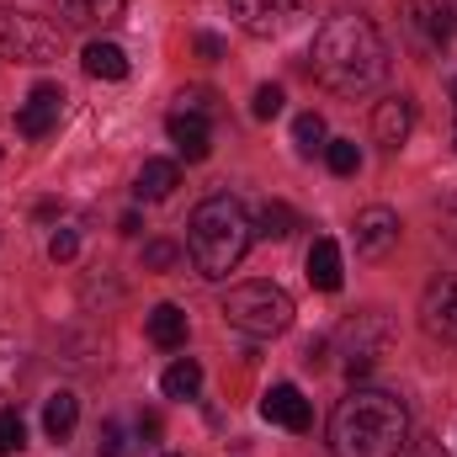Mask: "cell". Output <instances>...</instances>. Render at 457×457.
Masks as SVG:
<instances>
[{
	"label": "cell",
	"mask_w": 457,
	"mask_h": 457,
	"mask_svg": "<svg viewBox=\"0 0 457 457\" xmlns=\"http://www.w3.org/2000/svg\"><path fill=\"white\" fill-rule=\"evenodd\" d=\"M388 43L383 32L356 16V11H341L330 16L320 32H314V80L336 96H367L388 80Z\"/></svg>",
	"instance_id": "obj_1"
},
{
	"label": "cell",
	"mask_w": 457,
	"mask_h": 457,
	"mask_svg": "<svg viewBox=\"0 0 457 457\" xmlns=\"http://www.w3.org/2000/svg\"><path fill=\"white\" fill-rule=\"evenodd\" d=\"M410 447V410L388 388H351L330 415V453L336 457H404Z\"/></svg>",
	"instance_id": "obj_2"
},
{
	"label": "cell",
	"mask_w": 457,
	"mask_h": 457,
	"mask_svg": "<svg viewBox=\"0 0 457 457\" xmlns=\"http://www.w3.org/2000/svg\"><path fill=\"white\" fill-rule=\"evenodd\" d=\"M250 239H255V224H250V213H245L228 192H213V197L192 213V228H187L192 266H197L203 277H213V282L228 277V271L245 261Z\"/></svg>",
	"instance_id": "obj_3"
},
{
	"label": "cell",
	"mask_w": 457,
	"mask_h": 457,
	"mask_svg": "<svg viewBox=\"0 0 457 457\" xmlns=\"http://www.w3.org/2000/svg\"><path fill=\"white\" fill-rule=\"evenodd\" d=\"M224 320L228 330H239L250 341H271L293 325V298L277 282H239L224 298Z\"/></svg>",
	"instance_id": "obj_4"
},
{
	"label": "cell",
	"mask_w": 457,
	"mask_h": 457,
	"mask_svg": "<svg viewBox=\"0 0 457 457\" xmlns=\"http://www.w3.org/2000/svg\"><path fill=\"white\" fill-rule=\"evenodd\" d=\"M59 43H64V32L48 16L0 5V54H11L16 64H54L59 59Z\"/></svg>",
	"instance_id": "obj_5"
},
{
	"label": "cell",
	"mask_w": 457,
	"mask_h": 457,
	"mask_svg": "<svg viewBox=\"0 0 457 457\" xmlns=\"http://www.w3.org/2000/svg\"><path fill=\"white\" fill-rule=\"evenodd\" d=\"M394 345V320L383 309H361V314H345V325L336 330V351L345 356V372L361 378L372 372V361Z\"/></svg>",
	"instance_id": "obj_6"
},
{
	"label": "cell",
	"mask_w": 457,
	"mask_h": 457,
	"mask_svg": "<svg viewBox=\"0 0 457 457\" xmlns=\"http://www.w3.org/2000/svg\"><path fill=\"white\" fill-rule=\"evenodd\" d=\"M303 11H309V0H228V16H234L250 37H277V32H287Z\"/></svg>",
	"instance_id": "obj_7"
},
{
	"label": "cell",
	"mask_w": 457,
	"mask_h": 457,
	"mask_svg": "<svg viewBox=\"0 0 457 457\" xmlns=\"http://www.w3.org/2000/svg\"><path fill=\"white\" fill-rule=\"evenodd\" d=\"M404 32L415 37L420 54L447 48V37H457L453 32V5H442V0H410V5H404Z\"/></svg>",
	"instance_id": "obj_8"
},
{
	"label": "cell",
	"mask_w": 457,
	"mask_h": 457,
	"mask_svg": "<svg viewBox=\"0 0 457 457\" xmlns=\"http://www.w3.org/2000/svg\"><path fill=\"white\" fill-rule=\"evenodd\" d=\"M420 330L431 341H457V282L453 277H436L420 298Z\"/></svg>",
	"instance_id": "obj_9"
},
{
	"label": "cell",
	"mask_w": 457,
	"mask_h": 457,
	"mask_svg": "<svg viewBox=\"0 0 457 457\" xmlns=\"http://www.w3.org/2000/svg\"><path fill=\"white\" fill-rule=\"evenodd\" d=\"M399 245V213L394 208H361L356 213V255L361 261H383Z\"/></svg>",
	"instance_id": "obj_10"
},
{
	"label": "cell",
	"mask_w": 457,
	"mask_h": 457,
	"mask_svg": "<svg viewBox=\"0 0 457 457\" xmlns=\"http://www.w3.org/2000/svg\"><path fill=\"white\" fill-rule=\"evenodd\" d=\"M59 112H64V91H59L54 80H43V86H32V96L21 102L16 128H21L27 138H43V133H54V128H59Z\"/></svg>",
	"instance_id": "obj_11"
},
{
	"label": "cell",
	"mask_w": 457,
	"mask_h": 457,
	"mask_svg": "<svg viewBox=\"0 0 457 457\" xmlns=\"http://www.w3.org/2000/svg\"><path fill=\"white\" fill-rule=\"evenodd\" d=\"M261 415L271 420V426H287V431H309V399L293 388V383H277V388H266V399H261Z\"/></svg>",
	"instance_id": "obj_12"
},
{
	"label": "cell",
	"mask_w": 457,
	"mask_h": 457,
	"mask_svg": "<svg viewBox=\"0 0 457 457\" xmlns=\"http://www.w3.org/2000/svg\"><path fill=\"white\" fill-rule=\"evenodd\" d=\"M410 128H415V102H410V96L378 102V112H372V138H378L383 149H399V144L410 138Z\"/></svg>",
	"instance_id": "obj_13"
},
{
	"label": "cell",
	"mask_w": 457,
	"mask_h": 457,
	"mask_svg": "<svg viewBox=\"0 0 457 457\" xmlns=\"http://www.w3.org/2000/svg\"><path fill=\"white\" fill-rule=\"evenodd\" d=\"M165 133H170V144L197 165V160H208L213 154V138H208V122L197 112H170V122H165Z\"/></svg>",
	"instance_id": "obj_14"
},
{
	"label": "cell",
	"mask_w": 457,
	"mask_h": 457,
	"mask_svg": "<svg viewBox=\"0 0 457 457\" xmlns=\"http://www.w3.org/2000/svg\"><path fill=\"white\" fill-rule=\"evenodd\" d=\"M303 266H309V282H314L320 293H336V287H341V277H345V271H341V245H336V239H314Z\"/></svg>",
	"instance_id": "obj_15"
},
{
	"label": "cell",
	"mask_w": 457,
	"mask_h": 457,
	"mask_svg": "<svg viewBox=\"0 0 457 457\" xmlns=\"http://www.w3.org/2000/svg\"><path fill=\"white\" fill-rule=\"evenodd\" d=\"M64 27H107L122 16V0H54Z\"/></svg>",
	"instance_id": "obj_16"
},
{
	"label": "cell",
	"mask_w": 457,
	"mask_h": 457,
	"mask_svg": "<svg viewBox=\"0 0 457 457\" xmlns=\"http://www.w3.org/2000/svg\"><path fill=\"white\" fill-rule=\"evenodd\" d=\"M144 330H149V341L160 345V351H176V345H187V314L176 303H154L149 320H144Z\"/></svg>",
	"instance_id": "obj_17"
},
{
	"label": "cell",
	"mask_w": 457,
	"mask_h": 457,
	"mask_svg": "<svg viewBox=\"0 0 457 457\" xmlns=\"http://www.w3.org/2000/svg\"><path fill=\"white\" fill-rule=\"evenodd\" d=\"M176 187H181V170H176L170 160H144V170H138V181H133V192H138L144 203H165Z\"/></svg>",
	"instance_id": "obj_18"
},
{
	"label": "cell",
	"mask_w": 457,
	"mask_h": 457,
	"mask_svg": "<svg viewBox=\"0 0 457 457\" xmlns=\"http://www.w3.org/2000/svg\"><path fill=\"white\" fill-rule=\"evenodd\" d=\"M80 426V399L70 394V388H59V394H48V404H43V431L54 436V442H70V431Z\"/></svg>",
	"instance_id": "obj_19"
},
{
	"label": "cell",
	"mask_w": 457,
	"mask_h": 457,
	"mask_svg": "<svg viewBox=\"0 0 457 457\" xmlns=\"http://www.w3.org/2000/svg\"><path fill=\"white\" fill-rule=\"evenodd\" d=\"M80 64H86L91 80H128V54L117 43H86Z\"/></svg>",
	"instance_id": "obj_20"
},
{
	"label": "cell",
	"mask_w": 457,
	"mask_h": 457,
	"mask_svg": "<svg viewBox=\"0 0 457 457\" xmlns=\"http://www.w3.org/2000/svg\"><path fill=\"white\" fill-rule=\"evenodd\" d=\"M160 388H165V399H197L203 394V367L187 356V361H176V367H165V378H160Z\"/></svg>",
	"instance_id": "obj_21"
},
{
	"label": "cell",
	"mask_w": 457,
	"mask_h": 457,
	"mask_svg": "<svg viewBox=\"0 0 457 457\" xmlns=\"http://www.w3.org/2000/svg\"><path fill=\"white\" fill-rule=\"evenodd\" d=\"M293 228H298V213H293L287 203H266V208L255 213V234H261V239H287Z\"/></svg>",
	"instance_id": "obj_22"
},
{
	"label": "cell",
	"mask_w": 457,
	"mask_h": 457,
	"mask_svg": "<svg viewBox=\"0 0 457 457\" xmlns=\"http://www.w3.org/2000/svg\"><path fill=\"white\" fill-rule=\"evenodd\" d=\"M325 160H330L336 176H356V170H361V149H356L351 138H330V144H325Z\"/></svg>",
	"instance_id": "obj_23"
},
{
	"label": "cell",
	"mask_w": 457,
	"mask_h": 457,
	"mask_svg": "<svg viewBox=\"0 0 457 457\" xmlns=\"http://www.w3.org/2000/svg\"><path fill=\"white\" fill-rule=\"evenodd\" d=\"M27 447V420H21V410H0V457L21 453Z\"/></svg>",
	"instance_id": "obj_24"
},
{
	"label": "cell",
	"mask_w": 457,
	"mask_h": 457,
	"mask_svg": "<svg viewBox=\"0 0 457 457\" xmlns=\"http://www.w3.org/2000/svg\"><path fill=\"white\" fill-rule=\"evenodd\" d=\"M293 138H298V149H303V154L325 149V117H320V112H303L298 122H293Z\"/></svg>",
	"instance_id": "obj_25"
},
{
	"label": "cell",
	"mask_w": 457,
	"mask_h": 457,
	"mask_svg": "<svg viewBox=\"0 0 457 457\" xmlns=\"http://www.w3.org/2000/svg\"><path fill=\"white\" fill-rule=\"evenodd\" d=\"M176 261H181V250H176L170 239H149V245H144V266H149V271H170Z\"/></svg>",
	"instance_id": "obj_26"
},
{
	"label": "cell",
	"mask_w": 457,
	"mask_h": 457,
	"mask_svg": "<svg viewBox=\"0 0 457 457\" xmlns=\"http://www.w3.org/2000/svg\"><path fill=\"white\" fill-rule=\"evenodd\" d=\"M16 378H21V345L0 336V394H5V388H11Z\"/></svg>",
	"instance_id": "obj_27"
},
{
	"label": "cell",
	"mask_w": 457,
	"mask_h": 457,
	"mask_svg": "<svg viewBox=\"0 0 457 457\" xmlns=\"http://www.w3.org/2000/svg\"><path fill=\"white\" fill-rule=\"evenodd\" d=\"M96 457H128V442H122V426H117V420H102V431H96Z\"/></svg>",
	"instance_id": "obj_28"
},
{
	"label": "cell",
	"mask_w": 457,
	"mask_h": 457,
	"mask_svg": "<svg viewBox=\"0 0 457 457\" xmlns=\"http://www.w3.org/2000/svg\"><path fill=\"white\" fill-rule=\"evenodd\" d=\"M282 102H287V96H282V86H261V91H255V102H250V112L261 117V122H271V117L282 112Z\"/></svg>",
	"instance_id": "obj_29"
},
{
	"label": "cell",
	"mask_w": 457,
	"mask_h": 457,
	"mask_svg": "<svg viewBox=\"0 0 457 457\" xmlns=\"http://www.w3.org/2000/svg\"><path fill=\"white\" fill-rule=\"evenodd\" d=\"M75 250H80V234H75V228H59V234L48 239V255H54V261H75Z\"/></svg>",
	"instance_id": "obj_30"
},
{
	"label": "cell",
	"mask_w": 457,
	"mask_h": 457,
	"mask_svg": "<svg viewBox=\"0 0 457 457\" xmlns=\"http://www.w3.org/2000/svg\"><path fill=\"white\" fill-rule=\"evenodd\" d=\"M176 102H181V112H213V91H208V86H192V91H181V96H176Z\"/></svg>",
	"instance_id": "obj_31"
},
{
	"label": "cell",
	"mask_w": 457,
	"mask_h": 457,
	"mask_svg": "<svg viewBox=\"0 0 457 457\" xmlns=\"http://www.w3.org/2000/svg\"><path fill=\"white\" fill-rule=\"evenodd\" d=\"M404 457H447V447H442L436 436H420V442H410V447H404Z\"/></svg>",
	"instance_id": "obj_32"
},
{
	"label": "cell",
	"mask_w": 457,
	"mask_h": 457,
	"mask_svg": "<svg viewBox=\"0 0 457 457\" xmlns=\"http://www.w3.org/2000/svg\"><path fill=\"white\" fill-rule=\"evenodd\" d=\"M197 54H203V59H224V37H213V32H197Z\"/></svg>",
	"instance_id": "obj_33"
},
{
	"label": "cell",
	"mask_w": 457,
	"mask_h": 457,
	"mask_svg": "<svg viewBox=\"0 0 457 457\" xmlns=\"http://www.w3.org/2000/svg\"><path fill=\"white\" fill-rule=\"evenodd\" d=\"M442 228H447V239L457 245V203H447V208H442Z\"/></svg>",
	"instance_id": "obj_34"
},
{
	"label": "cell",
	"mask_w": 457,
	"mask_h": 457,
	"mask_svg": "<svg viewBox=\"0 0 457 457\" xmlns=\"http://www.w3.org/2000/svg\"><path fill=\"white\" fill-rule=\"evenodd\" d=\"M138 436H160V415H144L138 420Z\"/></svg>",
	"instance_id": "obj_35"
},
{
	"label": "cell",
	"mask_w": 457,
	"mask_h": 457,
	"mask_svg": "<svg viewBox=\"0 0 457 457\" xmlns=\"http://www.w3.org/2000/svg\"><path fill=\"white\" fill-rule=\"evenodd\" d=\"M453 102H457V80H453Z\"/></svg>",
	"instance_id": "obj_36"
},
{
	"label": "cell",
	"mask_w": 457,
	"mask_h": 457,
	"mask_svg": "<svg viewBox=\"0 0 457 457\" xmlns=\"http://www.w3.org/2000/svg\"><path fill=\"white\" fill-rule=\"evenodd\" d=\"M0 160H5V149H0Z\"/></svg>",
	"instance_id": "obj_37"
}]
</instances>
